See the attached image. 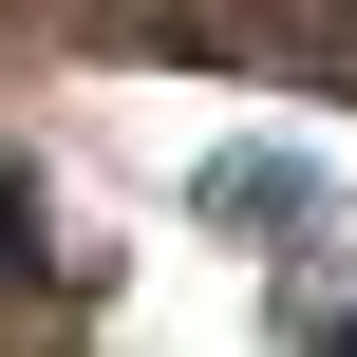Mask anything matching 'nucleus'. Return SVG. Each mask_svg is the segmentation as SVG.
Returning a JSON list of instances; mask_svg holds the SVG:
<instances>
[{
  "label": "nucleus",
  "mask_w": 357,
  "mask_h": 357,
  "mask_svg": "<svg viewBox=\"0 0 357 357\" xmlns=\"http://www.w3.org/2000/svg\"><path fill=\"white\" fill-rule=\"evenodd\" d=\"M188 207H207V226H264V245H339V188H320L301 151H207Z\"/></svg>",
  "instance_id": "1"
},
{
  "label": "nucleus",
  "mask_w": 357,
  "mask_h": 357,
  "mask_svg": "<svg viewBox=\"0 0 357 357\" xmlns=\"http://www.w3.org/2000/svg\"><path fill=\"white\" fill-rule=\"evenodd\" d=\"M19 264H38V188H0V282H19Z\"/></svg>",
  "instance_id": "2"
}]
</instances>
